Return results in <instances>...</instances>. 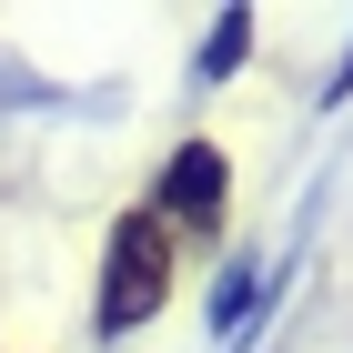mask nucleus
Instances as JSON below:
<instances>
[{
	"label": "nucleus",
	"mask_w": 353,
	"mask_h": 353,
	"mask_svg": "<svg viewBox=\"0 0 353 353\" xmlns=\"http://www.w3.org/2000/svg\"><path fill=\"white\" fill-rule=\"evenodd\" d=\"M252 51V10H222L212 41H202V81H232V61Z\"/></svg>",
	"instance_id": "3"
},
{
	"label": "nucleus",
	"mask_w": 353,
	"mask_h": 353,
	"mask_svg": "<svg viewBox=\"0 0 353 353\" xmlns=\"http://www.w3.org/2000/svg\"><path fill=\"white\" fill-rule=\"evenodd\" d=\"M172 283H182V243H172V222L152 212V202H132V212L111 222V243H101V293H91V323L121 343V333H141V323L172 303Z\"/></svg>",
	"instance_id": "1"
},
{
	"label": "nucleus",
	"mask_w": 353,
	"mask_h": 353,
	"mask_svg": "<svg viewBox=\"0 0 353 353\" xmlns=\"http://www.w3.org/2000/svg\"><path fill=\"white\" fill-rule=\"evenodd\" d=\"M222 202H232V172H222V152L212 141H182V152H172L162 162V182H152V212L172 222V243H212L222 232Z\"/></svg>",
	"instance_id": "2"
}]
</instances>
